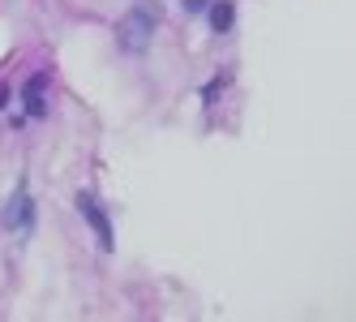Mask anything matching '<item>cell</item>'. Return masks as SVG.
<instances>
[{"label":"cell","instance_id":"obj_1","mask_svg":"<svg viewBox=\"0 0 356 322\" xmlns=\"http://www.w3.org/2000/svg\"><path fill=\"white\" fill-rule=\"evenodd\" d=\"M159 22H163L159 0H138V5L116 22V43H120V52H134V56L146 52L150 39H155V31H159Z\"/></svg>","mask_w":356,"mask_h":322},{"label":"cell","instance_id":"obj_2","mask_svg":"<svg viewBox=\"0 0 356 322\" xmlns=\"http://www.w3.org/2000/svg\"><path fill=\"white\" fill-rule=\"evenodd\" d=\"M0 219H5L9 232H31L35 228V202H31V189L26 185L13 189V198L5 202V215H0Z\"/></svg>","mask_w":356,"mask_h":322},{"label":"cell","instance_id":"obj_3","mask_svg":"<svg viewBox=\"0 0 356 322\" xmlns=\"http://www.w3.org/2000/svg\"><path fill=\"white\" fill-rule=\"evenodd\" d=\"M78 211L86 215V224L95 228L99 245H104V250H112V224H108V211L99 207V198H95L90 189H82V193H78Z\"/></svg>","mask_w":356,"mask_h":322},{"label":"cell","instance_id":"obj_4","mask_svg":"<svg viewBox=\"0 0 356 322\" xmlns=\"http://www.w3.org/2000/svg\"><path fill=\"white\" fill-rule=\"evenodd\" d=\"M207 17H211V31L215 35H227V31L236 26V5H232V0H211Z\"/></svg>","mask_w":356,"mask_h":322},{"label":"cell","instance_id":"obj_5","mask_svg":"<svg viewBox=\"0 0 356 322\" xmlns=\"http://www.w3.org/2000/svg\"><path fill=\"white\" fill-rule=\"evenodd\" d=\"M43 90H47L43 73H31L26 86H22V108H26V116H43Z\"/></svg>","mask_w":356,"mask_h":322},{"label":"cell","instance_id":"obj_6","mask_svg":"<svg viewBox=\"0 0 356 322\" xmlns=\"http://www.w3.org/2000/svg\"><path fill=\"white\" fill-rule=\"evenodd\" d=\"M181 5H185V13H207L211 0H181Z\"/></svg>","mask_w":356,"mask_h":322}]
</instances>
